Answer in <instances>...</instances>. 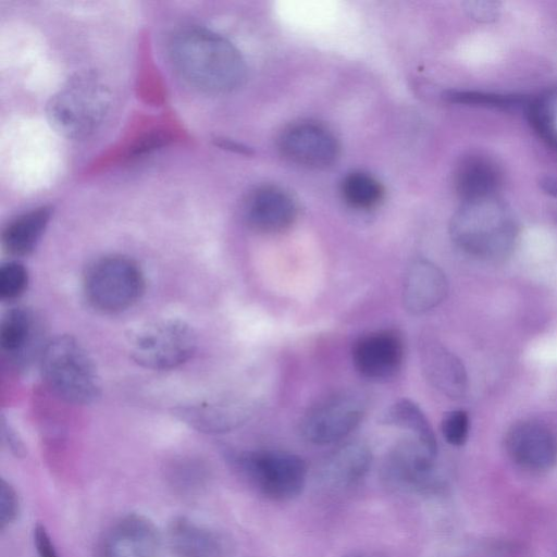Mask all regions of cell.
Listing matches in <instances>:
<instances>
[{
  "instance_id": "9a60e30c",
  "label": "cell",
  "mask_w": 557,
  "mask_h": 557,
  "mask_svg": "<svg viewBox=\"0 0 557 557\" xmlns=\"http://www.w3.org/2000/svg\"><path fill=\"white\" fill-rule=\"evenodd\" d=\"M448 292L444 272L426 259L413 260L403 282L404 308L411 314H422L437 307Z\"/></svg>"
},
{
  "instance_id": "4fadbf2b",
  "label": "cell",
  "mask_w": 557,
  "mask_h": 557,
  "mask_svg": "<svg viewBox=\"0 0 557 557\" xmlns=\"http://www.w3.org/2000/svg\"><path fill=\"white\" fill-rule=\"evenodd\" d=\"M42 338V324L33 310L15 307L4 313L0 325V346L16 366L25 367L36 356L40 357L47 343Z\"/></svg>"
},
{
  "instance_id": "f546056e",
  "label": "cell",
  "mask_w": 557,
  "mask_h": 557,
  "mask_svg": "<svg viewBox=\"0 0 557 557\" xmlns=\"http://www.w3.org/2000/svg\"><path fill=\"white\" fill-rule=\"evenodd\" d=\"M469 15L480 22L495 20L499 13V5L493 1H470L466 3Z\"/></svg>"
},
{
  "instance_id": "3957f363",
  "label": "cell",
  "mask_w": 557,
  "mask_h": 557,
  "mask_svg": "<svg viewBox=\"0 0 557 557\" xmlns=\"http://www.w3.org/2000/svg\"><path fill=\"white\" fill-rule=\"evenodd\" d=\"M42 377L63 400L87 405L100 395V379L92 358L71 335L47 341L39 357Z\"/></svg>"
},
{
  "instance_id": "44dd1931",
  "label": "cell",
  "mask_w": 557,
  "mask_h": 557,
  "mask_svg": "<svg viewBox=\"0 0 557 557\" xmlns=\"http://www.w3.org/2000/svg\"><path fill=\"white\" fill-rule=\"evenodd\" d=\"M371 460L372 455L367 445L349 442L337 447L326 457L323 474L331 483L351 484L364 475Z\"/></svg>"
},
{
  "instance_id": "30bf717a",
  "label": "cell",
  "mask_w": 557,
  "mask_h": 557,
  "mask_svg": "<svg viewBox=\"0 0 557 557\" xmlns=\"http://www.w3.org/2000/svg\"><path fill=\"white\" fill-rule=\"evenodd\" d=\"M352 363L366 379L386 381L400 371L404 341L395 330H381L360 336L351 349Z\"/></svg>"
},
{
  "instance_id": "7c38bea8",
  "label": "cell",
  "mask_w": 557,
  "mask_h": 557,
  "mask_svg": "<svg viewBox=\"0 0 557 557\" xmlns=\"http://www.w3.org/2000/svg\"><path fill=\"white\" fill-rule=\"evenodd\" d=\"M436 453V444L416 436L406 438L388 454L385 472L393 482L406 488H425L434 480Z\"/></svg>"
},
{
  "instance_id": "4dcf8cb0",
  "label": "cell",
  "mask_w": 557,
  "mask_h": 557,
  "mask_svg": "<svg viewBox=\"0 0 557 557\" xmlns=\"http://www.w3.org/2000/svg\"><path fill=\"white\" fill-rule=\"evenodd\" d=\"M34 544L39 557H59L46 528L41 524L34 529Z\"/></svg>"
},
{
  "instance_id": "e0dca14e",
  "label": "cell",
  "mask_w": 557,
  "mask_h": 557,
  "mask_svg": "<svg viewBox=\"0 0 557 557\" xmlns=\"http://www.w3.org/2000/svg\"><path fill=\"white\" fill-rule=\"evenodd\" d=\"M297 207L290 196L276 187H262L253 191L245 205V218L256 231L278 233L295 221Z\"/></svg>"
},
{
  "instance_id": "4316f807",
  "label": "cell",
  "mask_w": 557,
  "mask_h": 557,
  "mask_svg": "<svg viewBox=\"0 0 557 557\" xmlns=\"http://www.w3.org/2000/svg\"><path fill=\"white\" fill-rule=\"evenodd\" d=\"M28 271L18 261H8L0 268V298L12 301L21 297L27 288Z\"/></svg>"
},
{
  "instance_id": "83f0119b",
  "label": "cell",
  "mask_w": 557,
  "mask_h": 557,
  "mask_svg": "<svg viewBox=\"0 0 557 557\" xmlns=\"http://www.w3.org/2000/svg\"><path fill=\"white\" fill-rule=\"evenodd\" d=\"M469 428L470 421L468 413L460 409L447 412L441 425L444 438L454 446H461L466 443Z\"/></svg>"
},
{
  "instance_id": "ffe728a7",
  "label": "cell",
  "mask_w": 557,
  "mask_h": 557,
  "mask_svg": "<svg viewBox=\"0 0 557 557\" xmlns=\"http://www.w3.org/2000/svg\"><path fill=\"white\" fill-rule=\"evenodd\" d=\"M50 208L40 207L12 220L3 230L1 236L4 251L13 257H24L33 252L50 221Z\"/></svg>"
},
{
  "instance_id": "ac0fdd59",
  "label": "cell",
  "mask_w": 557,
  "mask_h": 557,
  "mask_svg": "<svg viewBox=\"0 0 557 557\" xmlns=\"http://www.w3.org/2000/svg\"><path fill=\"white\" fill-rule=\"evenodd\" d=\"M247 413L244 405L230 400H207L175 409V414L184 423L205 433L228 432L244 423Z\"/></svg>"
},
{
  "instance_id": "8fae6325",
  "label": "cell",
  "mask_w": 557,
  "mask_h": 557,
  "mask_svg": "<svg viewBox=\"0 0 557 557\" xmlns=\"http://www.w3.org/2000/svg\"><path fill=\"white\" fill-rule=\"evenodd\" d=\"M278 147L286 159L311 169L330 166L339 154V146L332 132L311 122L286 128L280 137Z\"/></svg>"
},
{
  "instance_id": "603a6c76",
  "label": "cell",
  "mask_w": 557,
  "mask_h": 557,
  "mask_svg": "<svg viewBox=\"0 0 557 557\" xmlns=\"http://www.w3.org/2000/svg\"><path fill=\"white\" fill-rule=\"evenodd\" d=\"M380 421L383 424L408 430L416 436L428 443L436 444L431 424L421 410L412 400L401 398L391 405L382 414Z\"/></svg>"
},
{
  "instance_id": "f1b7e54d",
  "label": "cell",
  "mask_w": 557,
  "mask_h": 557,
  "mask_svg": "<svg viewBox=\"0 0 557 557\" xmlns=\"http://www.w3.org/2000/svg\"><path fill=\"white\" fill-rule=\"evenodd\" d=\"M18 512V498L13 486L1 481L0 484V527L4 529L11 524Z\"/></svg>"
},
{
  "instance_id": "277c9868",
  "label": "cell",
  "mask_w": 557,
  "mask_h": 557,
  "mask_svg": "<svg viewBox=\"0 0 557 557\" xmlns=\"http://www.w3.org/2000/svg\"><path fill=\"white\" fill-rule=\"evenodd\" d=\"M83 289L89 305L104 313L127 310L145 290L144 273L124 256H106L86 270Z\"/></svg>"
},
{
  "instance_id": "cb8c5ba5",
  "label": "cell",
  "mask_w": 557,
  "mask_h": 557,
  "mask_svg": "<svg viewBox=\"0 0 557 557\" xmlns=\"http://www.w3.org/2000/svg\"><path fill=\"white\" fill-rule=\"evenodd\" d=\"M525 116L536 136L557 156V125L554 112V95L542 94L528 99Z\"/></svg>"
},
{
  "instance_id": "2e32d148",
  "label": "cell",
  "mask_w": 557,
  "mask_h": 557,
  "mask_svg": "<svg viewBox=\"0 0 557 557\" xmlns=\"http://www.w3.org/2000/svg\"><path fill=\"white\" fill-rule=\"evenodd\" d=\"M419 354L423 373L433 387L453 399L466 394V369L454 352L437 341L424 339Z\"/></svg>"
},
{
  "instance_id": "1f68e13d",
  "label": "cell",
  "mask_w": 557,
  "mask_h": 557,
  "mask_svg": "<svg viewBox=\"0 0 557 557\" xmlns=\"http://www.w3.org/2000/svg\"><path fill=\"white\" fill-rule=\"evenodd\" d=\"M540 186L546 194L557 198V176H544Z\"/></svg>"
},
{
  "instance_id": "d4e9b609",
  "label": "cell",
  "mask_w": 557,
  "mask_h": 557,
  "mask_svg": "<svg viewBox=\"0 0 557 557\" xmlns=\"http://www.w3.org/2000/svg\"><path fill=\"white\" fill-rule=\"evenodd\" d=\"M341 190L350 207L361 210L376 207L384 195L380 182L362 172H352L345 176Z\"/></svg>"
},
{
  "instance_id": "d6a6232c",
  "label": "cell",
  "mask_w": 557,
  "mask_h": 557,
  "mask_svg": "<svg viewBox=\"0 0 557 557\" xmlns=\"http://www.w3.org/2000/svg\"><path fill=\"white\" fill-rule=\"evenodd\" d=\"M345 557H383V556L377 553H374V552H366V550L361 552L360 550V552L350 553V554L346 555Z\"/></svg>"
},
{
  "instance_id": "8992f818",
  "label": "cell",
  "mask_w": 557,
  "mask_h": 557,
  "mask_svg": "<svg viewBox=\"0 0 557 557\" xmlns=\"http://www.w3.org/2000/svg\"><path fill=\"white\" fill-rule=\"evenodd\" d=\"M106 107L107 94L102 86L90 77H77L52 98L49 115L58 131L79 138L96 128Z\"/></svg>"
},
{
  "instance_id": "ba28073f",
  "label": "cell",
  "mask_w": 557,
  "mask_h": 557,
  "mask_svg": "<svg viewBox=\"0 0 557 557\" xmlns=\"http://www.w3.org/2000/svg\"><path fill=\"white\" fill-rule=\"evenodd\" d=\"M367 407L366 397L357 391L334 393L306 412L300 422V433L315 445L338 442L358 426Z\"/></svg>"
},
{
  "instance_id": "7a4b0ae2",
  "label": "cell",
  "mask_w": 557,
  "mask_h": 557,
  "mask_svg": "<svg viewBox=\"0 0 557 557\" xmlns=\"http://www.w3.org/2000/svg\"><path fill=\"white\" fill-rule=\"evenodd\" d=\"M449 233L462 251L497 261L513 250L518 224L508 205L494 195L462 201L451 218Z\"/></svg>"
},
{
  "instance_id": "d6986e66",
  "label": "cell",
  "mask_w": 557,
  "mask_h": 557,
  "mask_svg": "<svg viewBox=\"0 0 557 557\" xmlns=\"http://www.w3.org/2000/svg\"><path fill=\"white\" fill-rule=\"evenodd\" d=\"M500 184L502 171L486 156H468L455 170L454 185L462 201L497 195Z\"/></svg>"
},
{
  "instance_id": "9c48e42d",
  "label": "cell",
  "mask_w": 557,
  "mask_h": 557,
  "mask_svg": "<svg viewBox=\"0 0 557 557\" xmlns=\"http://www.w3.org/2000/svg\"><path fill=\"white\" fill-rule=\"evenodd\" d=\"M505 448L510 460L527 471L543 472L557 463V435L539 421L515 423L506 434Z\"/></svg>"
},
{
  "instance_id": "7402d4cb",
  "label": "cell",
  "mask_w": 557,
  "mask_h": 557,
  "mask_svg": "<svg viewBox=\"0 0 557 557\" xmlns=\"http://www.w3.org/2000/svg\"><path fill=\"white\" fill-rule=\"evenodd\" d=\"M171 550L176 557H219L220 544L207 530L186 518L174 520L168 533Z\"/></svg>"
},
{
  "instance_id": "5b68a950",
  "label": "cell",
  "mask_w": 557,
  "mask_h": 557,
  "mask_svg": "<svg viewBox=\"0 0 557 557\" xmlns=\"http://www.w3.org/2000/svg\"><path fill=\"white\" fill-rule=\"evenodd\" d=\"M197 339L184 321L165 319L137 330L129 341L132 359L151 370H170L191 358Z\"/></svg>"
},
{
  "instance_id": "484cf974",
  "label": "cell",
  "mask_w": 557,
  "mask_h": 557,
  "mask_svg": "<svg viewBox=\"0 0 557 557\" xmlns=\"http://www.w3.org/2000/svg\"><path fill=\"white\" fill-rule=\"evenodd\" d=\"M450 102L495 109L524 108L529 97L521 95L493 94L473 90H451L445 95Z\"/></svg>"
},
{
  "instance_id": "5bb4252c",
  "label": "cell",
  "mask_w": 557,
  "mask_h": 557,
  "mask_svg": "<svg viewBox=\"0 0 557 557\" xmlns=\"http://www.w3.org/2000/svg\"><path fill=\"white\" fill-rule=\"evenodd\" d=\"M160 536L153 522L141 515H127L108 530L101 557H157Z\"/></svg>"
},
{
  "instance_id": "52a82bcc",
  "label": "cell",
  "mask_w": 557,
  "mask_h": 557,
  "mask_svg": "<svg viewBox=\"0 0 557 557\" xmlns=\"http://www.w3.org/2000/svg\"><path fill=\"white\" fill-rule=\"evenodd\" d=\"M238 463L252 484L269 498L288 500L298 496L305 486L307 467L295 454L247 451L239 456Z\"/></svg>"
},
{
  "instance_id": "6da1fadb",
  "label": "cell",
  "mask_w": 557,
  "mask_h": 557,
  "mask_svg": "<svg viewBox=\"0 0 557 557\" xmlns=\"http://www.w3.org/2000/svg\"><path fill=\"white\" fill-rule=\"evenodd\" d=\"M169 54L175 71L191 86L209 94L239 87L246 65L239 51L224 37L199 26H185L172 35Z\"/></svg>"
}]
</instances>
